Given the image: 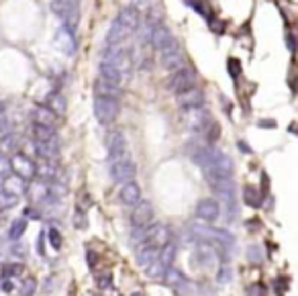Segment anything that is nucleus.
<instances>
[{"instance_id": "1", "label": "nucleus", "mask_w": 298, "mask_h": 296, "mask_svg": "<svg viewBox=\"0 0 298 296\" xmlns=\"http://www.w3.org/2000/svg\"><path fill=\"white\" fill-rule=\"evenodd\" d=\"M51 10L63 20V27L76 35V29H78V23H80L78 0H53Z\"/></svg>"}, {"instance_id": "2", "label": "nucleus", "mask_w": 298, "mask_h": 296, "mask_svg": "<svg viewBox=\"0 0 298 296\" xmlns=\"http://www.w3.org/2000/svg\"><path fill=\"white\" fill-rule=\"evenodd\" d=\"M159 64H161L163 70H167L172 74L182 70V68H186V57L182 53V47L176 43V39L169 41L163 49H159Z\"/></svg>"}, {"instance_id": "3", "label": "nucleus", "mask_w": 298, "mask_h": 296, "mask_svg": "<svg viewBox=\"0 0 298 296\" xmlns=\"http://www.w3.org/2000/svg\"><path fill=\"white\" fill-rule=\"evenodd\" d=\"M119 113H121V104H119L117 98L96 96V100H94V115H96L100 125H113L119 119Z\"/></svg>"}, {"instance_id": "4", "label": "nucleus", "mask_w": 298, "mask_h": 296, "mask_svg": "<svg viewBox=\"0 0 298 296\" xmlns=\"http://www.w3.org/2000/svg\"><path fill=\"white\" fill-rule=\"evenodd\" d=\"M109 172H111V178L115 180V182H129V180H133L135 178V174H137V167H135V163H133V159H131V155L127 153V155H123V157H115V159H109Z\"/></svg>"}, {"instance_id": "5", "label": "nucleus", "mask_w": 298, "mask_h": 296, "mask_svg": "<svg viewBox=\"0 0 298 296\" xmlns=\"http://www.w3.org/2000/svg\"><path fill=\"white\" fill-rule=\"evenodd\" d=\"M102 61L107 64H113L115 68L123 70V72H131V55L125 47V43H119V45H109L104 55H102Z\"/></svg>"}, {"instance_id": "6", "label": "nucleus", "mask_w": 298, "mask_h": 296, "mask_svg": "<svg viewBox=\"0 0 298 296\" xmlns=\"http://www.w3.org/2000/svg\"><path fill=\"white\" fill-rule=\"evenodd\" d=\"M10 170H12V174L14 176H18V178H23L25 182H31L35 176H37V163L29 157V155H25V153H14L12 157H10Z\"/></svg>"}, {"instance_id": "7", "label": "nucleus", "mask_w": 298, "mask_h": 296, "mask_svg": "<svg viewBox=\"0 0 298 296\" xmlns=\"http://www.w3.org/2000/svg\"><path fill=\"white\" fill-rule=\"evenodd\" d=\"M194 86H196V76L188 66L178 70V72H174L172 78L167 80V90H172L174 94H182V92H186V90H190Z\"/></svg>"}, {"instance_id": "8", "label": "nucleus", "mask_w": 298, "mask_h": 296, "mask_svg": "<svg viewBox=\"0 0 298 296\" xmlns=\"http://www.w3.org/2000/svg\"><path fill=\"white\" fill-rule=\"evenodd\" d=\"M210 113L206 109L200 107H192V109H184V123L192 129V131H206V127L210 125Z\"/></svg>"}, {"instance_id": "9", "label": "nucleus", "mask_w": 298, "mask_h": 296, "mask_svg": "<svg viewBox=\"0 0 298 296\" xmlns=\"http://www.w3.org/2000/svg\"><path fill=\"white\" fill-rule=\"evenodd\" d=\"M107 149H109V159L123 157L129 153L127 149V137L123 131H109L107 133Z\"/></svg>"}, {"instance_id": "10", "label": "nucleus", "mask_w": 298, "mask_h": 296, "mask_svg": "<svg viewBox=\"0 0 298 296\" xmlns=\"http://www.w3.org/2000/svg\"><path fill=\"white\" fill-rule=\"evenodd\" d=\"M153 221V206L147 200H139L135 206H133V213H131V225L133 229H139V227H147Z\"/></svg>"}, {"instance_id": "11", "label": "nucleus", "mask_w": 298, "mask_h": 296, "mask_svg": "<svg viewBox=\"0 0 298 296\" xmlns=\"http://www.w3.org/2000/svg\"><path fill=\"white\" fill-rule=\"evenodd\" d=\"M219 215H221V204H219L215 198H202V200L196 204V217H198L200 221L210 223V221L219 219Z\"/></svg>"}, {"instance_id": "12", "label": "nucleus", "mask_w": 298, "mask_h": 296, "mask_svg": "<svg viewBox=\"0 0 298 296\" xmlns=\"http://www.w3.org/2000/svg\"><path fill=\"white\" fill-rule=\"evenodd\" d=\"M119 198H121L123 204H127V206H135V204L141 200V186H139L137 182H133V180L125 182V184L121 186Z\"/></svg>"}, {"instance_id": "13", "label": "nucleus", "mask_w": 298, "mask_h": 296, "mask_svg": "<svg viewBox=\"0 0 298 296\" xmlns=\"http://www.w3.org/2000/svg\"><path fill=\"white\" fill-rule=\"evenodd\" d=\"M133 35V31L129 27H125L121 20H113L111 29H109V35H107V43L109 45H119V43H125L129 37Z\"/></svg>"}, {"instance_id": "14", "label": "nucleus", "mask_w": 298, "mask_h": 296, "mask_svg": "<svg viewBox=\"0 0 298 296\" xmlns=\"http://www.w3.org/2000/svg\"><path fill=\"white\" fill-rule=\"evenodd\" d=\"M169 41H174V35H172V31H169V27H165V25H157L155 29H151L149 43H151V47H153L155 51L163 49Z\"/></svg>"}, {"instance_id": "15", "label": "nucleus", "mask_w": 298, "mask_h": 296, "mask_svg": "<svg viewBox=\"0 0 298 296\" xmlns=\"http://www.w3.org/2000/svg\"><path fill=\"white\" fill-rule=\"evenodd\" d=\"M100 78H104V80H109V82H113L117 86H123L129 80V74L123 72V70H119V68H115L113 64L102 61L100 64Z\"/></svg>"}, {"instance_id": "16", "label": "nucleus", "mask_w": 298, "mask_h": 296, "mask_svg": "<svg viewBox=\"0 0 298 296\" xmlns=\"http://www.w3.org/2000/svg\"><path fill=\"white\" fill-rule=\"evenodd\" d=\"M176 98H178V104H180L182 109L200 107V104L204 102V94H202V90H200L198 86H194V88H190V90H186V92H182V94H176Z\"/></svg>"}, {"instance_id": "17", "label": "nucleus", "mask_w": 298, "mask_h": 296, "mask_svg": "<svg viewBox=\"0 0 298 296\" xmlns=\"http://www.w3.org/2000/svg\"><path fill=\"white\" fill-rule=\"evenodd\" d=\"M55 45L66 53V55H74L76 53V37L72 31H68L66 27H61L55 35Z\"/></svg>"}, {"instance_id": "18", "label": "nucleus", "mask_w": 298, "mask_h": 296, "mask_svg": "<svg viewBox=\"0 0 298 296\" xmlns=\"http://www.w3.org/2000/svg\"><path fill=\"white\" fill-rule=\"evenodd\" d=\"M35 151L41 159L47 161H55L59 157V139L53 141H35Z\"/></svg>"}, {"instance_id": "19", "label": "nucleus", "mask_w": 298, "mask_h": 296, "mask_svg": "<svg viewBox=\"0 0 298 296\" xmlns=\"http://www.w3.org/2000/svg\"><path fill=\"white\" fill-rule=\"evenodd\" d=\"M169 229L165 227V225H151V229H149V235H147V243L151 245H155V247H163V245H167L169 243Z\"/></svg>"}, {"instance_id": "20", "label": "nucleus", "mask_w": 298, "mask_h": 296, "mask_svg": "<svg viewBox=\"0 0 298 296\" xmlns=\"http://www.w3.org/2000/svg\"><path fill=\"white\" fill-rule=\"evenodd\" d=\"M31 119H33V123H37V125L55 127L59 117H57L51 109H47V107H35V109H33V113H31Z\"/></svg>"}, {"instance_id": "21", "label": "nucleus", "mask_w": 298, "mask_h": 296, "mask_svg": "<svg viewBox=\"0 0 298 296\" xmlns=\"http://www.w3.org/2000/svg\"><path fill=\"white\" fill-rule=\"evenodd\" d=\"M159 251H161L159 247H155V245H151V243H147V241H143L141 245H137V256H135V258H137V260H135L137 266L145 268L147 264H151V262L159 256Z\"/></svg>"}, {"instance_id": "22", "label": "nucleus", "mask_w": 298, "mask_h": 296, "mask_svg": "<svg viewBox=\"0 0 298 296\" xmlns=\"http://www.w3.org/2000/svg\"><path fill=\"white\" fill-rule=\"evenodd\" d=\"M117 20H121L125 27H129V29L135 33L137 27H139V23H141V14H139V10H137L135 6H125V8L119 12Z\"/></svg>"}, {"instance_id": "23", "label": "nucleus", "mask_w": 298, "mask_h": 296, "mask_svg": "<svg viewBox=\"0 0 298 296\" xmlns=\"http://www.w3.org/2000/svg\"><path fill=\"white\" fill-rule=\"evenodd\" d=\"M94 92H96V96H109V98H117V100H119L121 94H123L121 86H117V84H113V82H109V80H104V78H98V80H96Z\"/></svg>"}, {"instance_id": "24", "label": "nucleus", "mask_w": 298, "mask_h": 296, "mask_svg": "<svg viewBox=\"0 0 298 296\" xmlns=\"http://www.w3.org/2000/svg\"><path fill=\"white\" fill-rule=\"evenodd\" d=\"M57 165H55V161H47V159H43L39 165H37V176L41 178V180H47V182H55L57 180Z\"/></svg>"}, {"instance_id": "25", "label": "nucleus", "mask_w": 298, "mask_h": 296, "mask_svg": "<svg viewBox=\"0 0 298 296\" xmlns=\"http://www.w3.org/2000/svg\"><path fill=\"white\" fill-rule=\"evenodd\" d=\"M0 188H4V190H8V192H12V194H16V196H20V194L27 190L25 180H23V178H18V176H10V174L2 180V186H0Z\"/></svg>"}, {"instance_id": "26", "label": "nucleus", "mask_w": 298, "mask_h": 296, "mask_svg": "<svg viewBox=\"0 0 298 296\" xmlns=\"http://www.w3.org/2000/svg\"><path fill=\"white\" fill-rule=\"evenodd\" d=\"M45 107L51 109L57 117H61V115L66 113V98H63L59 92H51V94H47V98H45Z\"/></svg>"}, {"instance_id": "27", "label": "nucleus", "mask_w": 298, "mask_h": 296, "mask_svg": "<svg viewBox=\"0 0 298 296\" xmlns=\"http://www.w3.org/2000/svg\"><path fill=\"white\" fill-rule=\"evenodd\" d=\"M33 139L35 141H53V139H57L55 127H47V125L33 123Z\"/></svg>"}, {"instance_id": "28", "label": "nucleus", "mask_w": 298, "mask_h": 296, "mask_svg": "<svg viewBox=\"0 0 298 296\" xmlns=\"http://www.w3.org/2000/svg\"><path fill=\"white\" fill-rule=\"evenodd\" d=\"M0 274H2V278H12V280H16V278H20V276L25 274V266L18 264V262H8V264H2Z\"/></svg>"}, {"instance_id": "29", "label": "nucleus", "mask_w": 298, "mask_h": 296, "mask_svg": "<svg viewBox=\"0 0 298 296\" xmlns=\"http://www.w3.org/2000/svg\"><path fill=\"white\" fill-rule=\"evenodd\" d=\"M243 200H245L247 206L258 208L262 204V194H260V190L256 186H245L243 188Z\"/></svg>"}, {"instance_id": "30", "label": "nucleus", "mask_w": 298, "mask_h": 296, "mask_svg": "<svg viewBox=\"0 0 298 296\" xmlns=\"http://www.w3.org/2000/svg\"><path fill=\"white\" fill-rule=\"evenodd\" d=\"M169 268H165L161 262H159V258H155L151 264L145 266V272H147L149 278H153V280H161V278H165V272H167Z\"/></svg>"}, {"instance_id": "31", "label": "nucleus", "mask_w": 298, "mask_h": 296, "mask_svg": "<svg viewBox=\"0 0 298 296\" xmlns=\"http://www.w3.org/2000/svg\"><path fill=\"white\" fill-rule=\"evenodd\" d=\"M165 282H167L172 288H180V286H182V284H186L188 280H186V276H184L180 270L169 268V270L165 272Z\"/></svg>"}, {"instance_id": "32", "label": "nucleus", "mask_w": 298, "mask_h": 296, "mask_svg": "<svg viewBox=\"0 0 298 296\" xmlns=\"http://www.w3.org/2000/svg\"><path fill=\"white\" fill-rule=\"evenodd\" d=\"M159 262L165 266V268H172V262H174V258H176V245L169 241L167 245H163L161 247V251H159Z\"/></svg>"}, {"instance_id": "33", "label": "nucleus", "mask_w": 298, "mask_h": 296, "mask_svg": "<svg viewBox=\"0 0 298 296\" xmlns=\"http://www.w3.org/2000/svg\"><path fill=\"white\" fill-rule=\"evenodd\" d=\"M16 204H18V196L8 192V190H4V188H0V210H8V208H12Z\"/></svg>"}, {"instance_id": "34", "label": "nucleus", "mask_w": 298, "mask_h": 296, "mask_svg": "<svg viewBox=\"0 0 298 296\" xmlns=\"http://www.w3.org/2000/svg\"><path fill=\"white\" fill-rule=\"evenodd\" d=\"M188 4H190L198 14H202L206 20L212 18V10H210V6L206 4V0H188Z\"/></svg>"}, {"instance_id": "35", "label": "nucleus", "mask_w": 298, "mask_h": 296, "mask_svg": "<svg viewBox=\"0 0 298 296\" xmlns=\"http://www.w3.org/2000/svg\"><path fill=\"white\" fill-rule=\"evenodd\" d=\"M18 292H20V296H33L37 292V280H35L33 276H27V278L20 282Z\"/></svg>"}, {"instance_id": "36", "label": "nucleus", "mask_w": 298, "mask_h": 296, "mask_svg": "<svg viewBox=\"0 0 298 296\" xmlns=\"http://www.w3.org/2000/svg\"><path fill=\"white\" fill-rule=\"evenodd\" d=\"M25 229H27V221H25V219H16V221H14L12 225H10L8 237H10L12 241H16V239H20V237H23Z\"/></svg>"}, {"instance_id": "37", "label": "nucleus", "mask_w": 298, "mask_h": 296, "mask_svg": "<svg viewBox=\"0 0 298 296\" xmlns=\"http://www.w3.org/2000/svg\"><path fill=\"white\" fill-rule=\"evenodd\" d=\"M47 237H49V243H51V247L53 249H61V243H63V237H61V233L57 231V229H49L47 231Z\"/></svg>"}, {"instance_id": "38", "label": "nucleus", "mask_w": 298, "mask_h": 296, "mask_svg": "<svg viewBox=\"0 0 298 296\" xmlns=\"http://www.w3.org/2000/svg\"><path fill=\"white\" fill-rule=\"evenodd\" d=\"M231 280V268L229 266H221L219 272H217V282L219 284H227Z\"/></svg>"}, {"instance_id": "39", "label": "nucleus", "mask_w": 298, "mask_h": 296, "mask_svg": "<svg viewBox=\"0 0 298 296\" xmlns=\"http://www.w3.org/2000/svg\"><path fill=\"white\" fill-rule=\"evenodd\" d=\"M10 172H12V170H10V159H8L4 153H0V178L4 180Z\"/></svg>"}, {"instance_id": "40", "label": "nucleus", "mask_w": 298, "mask_h": 296, "mask_svg": "<svg viewBox=\"0 0 298 296\" xmlns=\"http://www.w3.org/2000/svg\"><path fill=\"white\" fill-rule=\"evenodd\" d=\"M229 74H231V78H239L241 76V61L239 59H235V57L229 59Z\"/></svg>"}, {"instance_id": "41", "label": "nucleus", "mask_w": 298, "mask_h": 296, "mask_svg": "<svg viewBox=\"0 0 298 296\" xmlns=\"http://www.w3.org/2000/svg\"><path fill=\"white\" fill-rule=\"evenodd\" d=\"M219 135H221V127H219L217 123H212V121H210V125H208V137H206V139H208V143H215Z\"/></svg>"}, {"instance_id": "42", "label": "nucleus", "mask_w": 298, "mask_h": 296, "mask_svg": "<svg viewBox=\"0 0 298 296\" xmlns=\"http://www.w3.org/2000/svg\"><path fill=\"white\" fill-rule=\"evenodd\" d=\"M266 294H268V290H266L264 284H251L247 288V296H266Z\"/></svg>"}, {"instance_id": "43", "label": "nucleus", "mask_w": 298, "mask_h": 296, "mask_svg": "<svg viewBox=\"0 0 298 296\" xmlns=\"http://www.w3.org/2000/svg\"><path fill=\"white\" fill-rule=\"evenodd\" d=\"M84 213H86V210H80V208H78V213H76L74 223H76L78 229H84V227H86V217H84Z\"/></svg>"}, {"instance_id": "44", "label": "nucleus", "mask_w": 298, "mask_h": 296, "mask_svg": "<svg viewBox=\"0 0 298 296\" xmlns=\"http://www.w3.org/2000/svg\"><path fill=\"white\" fill-rule=\"evenodd\" d=\"M111 284H113V282H111V274H104V278L98 276V286H100V288H111Z\"/></svg>"}, {"instance_id": "45", "label": "nucleus", "mask_w": 298, "mask_h": 296, "mask_svg": "<svg viewBox=\"0 0 298 296\" xmlns=\"http://www.w3.org/2000/svg\"><path fill=\"white\" fill-rule=\"evenodd\" d=\"M25 217H27V219H41V213H37L35 208L29 206V208H25Z\"/></svg>"}, {"instance_id": "46", "label": "nucleus", "mask_w": 298, "mask_h": 296, "mask_svg": "<svg viewBox=\"0 0 298 296\" xmlns=\"http://www.w3.org/2000/svg\"><path fill=\"white\" fill-rule=\"evenodd\" d=\"M251 256L256 258L253 262H262V256H260V251H258V247H251V249H249V258H251Z\"/></svg>"}, {"instance_id": "47", "label": "nucleus", "mask_w": 298, "mask_h": 296, "mask_svg": "<svg viewBox=\"0 0 298 296\" xmlns=\"http://www.w3.org/2000/svg\"><path fill=\"white\" fill-rule=\"evenodd\" d=\"M131 296H143V294H141V292H133Z\"/></svg>"}, {"instance_id": "48", "label": "nucleus", "mask_w": 298, "mask_h": 296, "mask_svg": "<svg viewBox=\"0 0 298 296\" xmlns=\"http://www.w3.org/2000/svg\"><path fill=\"white\" fill-rule=\"evenodd\" d=\"M0 186H2V178H0Z\"/></svg>"}]
</instances>
